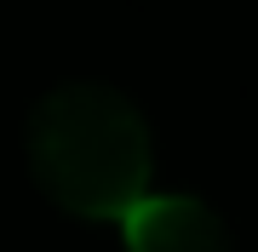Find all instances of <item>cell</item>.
<instances>
[{
    "mask_svg": "<svg viewBox=\"0 0 258 252\" xmlns=\"http://www.w3.org/2000/svg\"><path fill=\"white\" fill-rule=\"evenodd\" d=\"M126 252H230V229L195 195H138L120 212Z\"/></svg>",
    "mask_w": 258,
    "mask_h": 252,
    "instance_id": "7a4b0ae2",
    "label": "cell"
},
{
    "mask_svg": "<svg viewBox=\"0 0 258 252\" xmlns=\"http://www.w3.org/2000/svg\"><path fill=\"white\" fill-rule=\"evenodd\" d=\"M29 172L75 218H115L149 195V126L115 86L75 80L35 103L23 132Z\"/></svg>",
    "mask_w": 258,
    "mask_h": 252,
    "instance_id": "6da1fadb",
    "label": "cell"
}]
</instances>
